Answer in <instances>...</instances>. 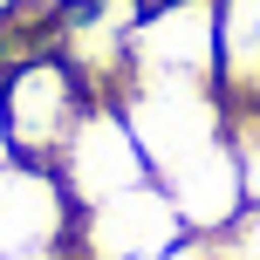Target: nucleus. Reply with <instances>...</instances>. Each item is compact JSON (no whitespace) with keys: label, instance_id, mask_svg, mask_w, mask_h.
<instances>
[{"label":"nucleus","instance_id":"f257e3e1","mask_svg":"<svg viewBox=\"0 0 260 260\" xmlns=\"http://www.w3.org/2000/svg\"><path fill=\"white\" fill-rule=\"evenodd\" d=\"M89 103H103V96L76 76V62L62 48L14 55L0 69V123H7L14 157H27V165H55V151L89 117Z\"/></svg>","mask_w":260,"mask_h":260},{"label":"nucleus","instance_id":"f03ea898","mask_svg":"<svg viewBox=\"0 0 260 260\" xmlns=\"http://www.w3.org/2000/svg\"><path fill=\"white\" fill-rule=\"evenodd\" d=\"M123 76L219 82V7L212 0H137Z\"/></svg>","mask_w":260,"mask_h":260},{"label":"nucleus","instance_id":"7ed1b4c3","mask_svg":"<svg viewBox=\"0 0 260 260\" xmlns=\"http://www.w3.org/2000/svg\"><path fill=\"white\" fill-rule=\"evenodd\" d=\"M48 171L62 178V192H69L76 212L103 206V199L130 192V185H151V157H144V144L130 137V123H123L117 103H89V117L69 130V144L55 151Z\"/></svg>","mask_w":260,"mask_h":260},{"label":"nucleus","instance_id":"20e7f679","mask_svg":"<svg viewBox=\"0 0 260 260\" xmlns=\"http://www.w3.org/2000/svg\"><path fill=\"white\" fill-rule=\"evenodd\" d=\"M185 233L178 206L165 199V185H130V192L103 199V206L76 212V233H69V247H76V260H157L171 253Z\"/></svg>","mask_w":260,"mask_h":260},{"label":"nucleus","instance_id":"39448f33","mask_svg":"<svg viewBox=\"0 0 260 260\" xmlns=\"http://www.w3.org/2000/svg\"><path fill=\"white\" fill-rule=\"evenodd\" d=\"M157 185H165V199L178 206V219H185V233H199V240H219V233H233L240 219H247V185H240V165H233V144H206V151H192V157H178V165H165L157 171Z\"/></svg>","mask_w":260,"mask_h":260},{"label":"nucleus","instance_id":"423d86ee","mask_svg":"<svg viewBox=\"0 0 260 260\" xmlns=\"http://www.w3.org/2000/svg\"><path fill=\"white\" fill-rule=\"evenodd\" d=\"M69 233H76V206H69L62 178L48 165L14 157L0 171V253H48L69 247Z\"/></svg>","mask_w":260,"mask_h":260},{"label":"nucleus","instance_id":"0eeeda50","mask_svg":"<svg viewBox=\"0 0 260 260\" xmlns=\"http://www.w3.org/2000/svg\"><path fill=\"white\" fill-rule=\"evenodd\" d=\"M219 7V96L260 103V0H212Z\"/></svg>","mask_w":260,"mask_h":260},{"label":"nucleus","instance_id":"6e6552de","mask_svg":"<svg viewBox=\"0 0 260 260\" xmlns=\"http://www.w3.org/2000/svg\"><path fill=\"white\" fill-rule=\"evenodd\" d=\"M226 144H233L247 206H260V103H226Z\"/></svg>","mask_w":260,"mask_h":260},{"label":"nucleus","instance_id":"1a4fd4ad","mask_svg":"<svg viewBox=\"0 0 260 260\" xmlns=\"http://www.w3.org/2000/svg\"><path fill=\"white\" fill-rule=\"evenodd\" d=\"M157 260H226V233H219V240H199V233H192V240H178V247L157 253Z\"/></svg>","mask_w":260,"mask_h":260},{"label":"nucleus","instance_id":"9d476101","mask_svg":"<svg viewBox=\"0 0 260 260\" xmlns=\"http://www.w3.org/2000/svg\"><path fill=\"white\" fill-rule=\"evenodd\" d=\"M0 260H76V247H48V253H0Z\"/></svg>","mask_w":260,"mask_h":260},{"label":"nucleus","instance_id":"9b49d317","mask_svg":"<svg viewBox=\"0 0 260 260\" xmlns=\"http://www.w3.org/2000/svg\"><path fill=\"white\" fill-rule=\"evenodd\" d=\"M14 165V144H7V123H0V171Z\"/></svg>","mask_w":260,"mask_h":260}]
</instances>
